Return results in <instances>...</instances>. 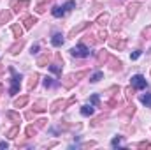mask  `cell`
Here are the masks:
<instances>
[{"label": "cell", "instance_id": "obj_13", "mask_svg": "<svg viewBox=\"0 0 151 150\" xmlns=\"http://www.w3.org/2000/svg\"><path fill=\"white\" fill-rule=\"evenodd\" d=\"M107 64H109V67H111L113 71H121V69H123V64H121V60H118V58H113V57H109Z\"/></svg>", "mask_w": 151, "mask_h": 150}, {"label": "cell", "instance_id": "obj_6", "mask_svg": "<svg viewBox=\"0 0 151 150\" xmlns=\"http://www.w3.org/2000/svg\"><path fill=\"white\" fill-rule=\"evenodd\" d=\"M65 108H67V101H63V99H56V101L49 106L51 113H58L60 110H65Z\"/></svg>", "mask_w": 151, "mask_h": 150}, {"label": "cell", "instance_id": "obj_35", "mask_svg": "<svg viewBox=\"0 0 151 150\" xmlns=\"http://www.w3.org/2000/svg\"><path fill=\"white\" fill-rule=\"evenodd\" d=\"M74 7H76V2H74V0H69V2H65V4H63V9H65V12L72 11Z\"/></svg>", "mask_w": 151, "mask_h": 150}, {"label": "cell", "instance_id": "obj_29", "mask_svg": "<svg viewBox=\"0 0 151 150\" xmlns=\"http://www.w3.org/2000/svg\"><path fill=\"white\" fill-rule=\"evenodd\" d=\"M121 145H123V136H116L113 141H111V147H113V149H118V147H121Z\"/></svg>", "mask_w": 151, "mask_h": 150}, {"label": "cell", "instance_id": "obj_15", "mask_svg": "<svg viewBox=\"0 0 151 150\" xmlns=\"http://www.w3.org/2000/svg\"><path fill=\"white\" fill-rule=\"evenodd\" d=\"M109 57H111V55H109L106 50H100V51L97 53V62H99V64H107Z\"/></svg>", "mask_w": 151, "mask_h": 150}, {"label": "cell", "instance_id": "obj_38", "mask_svg": "<svg viewBox=\"0 0 151 150\" xmlns=\"http://www.w3.org/2000/svg\"><path fill=\"white\" fill-rule=\"evenodd\" d=\"M106 118H107V115H100V117H97V118H95V120L91 122V125H99V124H102V122H104Z\"/></svg>", "mask_w": 151, "mask_h": 150}, {"label": "cell", "instance_id": "obj_37", "mask_svg": "<svg viewBox=\"0 0 151 150\" xmlns=\"http://www.w3.org/2000/svg\"><path fill=\"white\" fill-rule=\"evenodd\" d=\"M46 9H47V2H44V4H37V7H35V11H37L39 14L46 12Z\"/></svg>", "mask_w": 151, "mask_h": 150}, {"label": "cell", "instance_id": "obj_14", "mask_svg": "<svg viewBox=\"0 0 151 150\" xmlns=\"http://www.w3.org/2000/svg\"><path fill=\"white\" fill-rule=\"evenodd\" d=\"M76 83H77V81H76L74 78H72V74L65 76V78H63V79H62V85H63V87H65V88H67V90H70V88H72V87H74Z\"/></svg>", "mask_w": 151, "mask_h": 150}, {"label": "cell", "instance_id": "obj_32", "mask_svg": "<svg viewBox=\"0 0 151 150\" xmlns=\"http://www.w3.org/2000/svg\"><path fill=\"white\" fill-rule=\"evenodd\" d=\"M83 42L91 46V44H95V42H97V36H86V37H83Z\"/></svg>", "mask_w": 151, "mask_h": 150}, {"label": "cell", "instance_id": "obj_40", "mask_svg": "<svg viewBox=\"0 0 151 150\" xmlns=\"http://www.w3.org/2000/svg\"><path fill=\"white\" fill-rule=\"evenodd\" d=\"M142 37H144V39H151V25H150V27H146V28L142 30Z\"/></svg>", "mask_w": 151, "mask_h": 150}, {"label": "cell", "instance_id": "obj_7", "mask_svg": "<svg viewBox=\"0 0 151 150\" xmlns=\"http://www.w3.org/2000/svg\"><path fill=\"white\" fill-rule=\"evenodd\" d=\"M23 46H25V39H18L12 46H9V53H11V55H18V53L23 50Z\"/></svg>", "mask_w": 151, "mask_h": 150}, {"label": "cell", "instance_id": "obj_44", "mask_svg": "<svg viewBox=\"0 0 151 150\" xmlns=\"http://www.w3.org/2000/svg\"><path fill=\"white\" fill-rule=\"evenodd\" d=\"M46 124H47V120H46V118H39V120H37V124H35V125H37V129H39V127H44Z\"/></svg>", "mask_w": 151, "mask_h": 150}, {"label": "cell", "instance_id": "obj_39", "mask_svg": "<svg viewBox=\"0 0 151 150\" xmlns=\"http://www.w3.org/2000/svg\"><path fill=\"white\" fill-rule=\"evenodd\" d=\"M113 106H118V99H111V101H107V103L104 104V108H107V110H111Z\"/></svg>", "mask_w": 151, "mask_h": 150}, {"label": "cell", "instance_id": "obj_34", "mask_svg": "<svg viewBox=\"0 0 151 150\" xmlns=\"http://www.w3.org/2000/svg\"><path fill=\"white\" fill-rule=\"evenodd\" d=\"M102 78H104V73H102V71H99V73H95V74L90 78V81H91V83H97V81H100Z\"/></svg>", "mask_w": 151, "mask_h": 150}, {"label": "cell", "instance_id": "obj_28", "mask_svg": "<svg viewBox=\"0 0 151 150\" xmlns=\"http://www.w3.org/2000/svg\"><path fill=\"white\" fill-rule=\"evenodd\" d=\"M25 133H27L28 138H34V136L37 134V125H28V127L25 129Z\"/></svg>", "mask_w": 151, "mask_h": 150}, {"label": "cell", "instance_id": "obj_12", "mask_svg": "<svg viewBox=\"0 0 151 150\" xmlns=\"http://www.w3.org/2000/svg\"><path fill=\"white\" fill-rule=\"evenodd\" d=\"M35 23H37V18L35 16H25L23 18V28H27V30H30Z\"/></svg>", "mask_w": 151, "mask_h": 150}, {"label": "cell", "instance_id": "obj_50", "mask_svg": "<svg viewBox=\"0 0 151 150\" xmlns=\"http://www.w3.org/2000/svg\"><path fill=\"white\" fill-rule=\"evenodd\" d=\"M7 147H9V145H7L5 141H0V149H7Z\"/></svg>", "mask_w": 151, "mask_h": 150}, {"label": "cell", "instance_id": "obj_43", "mask_svg": "<svg viewBox=\"0 0 151 150\" xmlns=\"http://www.w3.org/2000/svg\"><path fill=\"white\" fill-rule=\"evenodd\" d=\"M137 147L139 149H151V143L150 141H141V143H137Z\"/></svg>", "mask_w": 151, "mask_h": 150}, {"label": "cell", "instance_id": "obj_16", "mask_svg": "<svg viewBox=\"0 0 151 150\" xmlns=\"http://www.w3.org/2000/svg\"><path fill=\"white\" fill-rule=\"evenodd\" d=\"M28 101H30L28 95H21V97H18V99L14 101V108H23V106L28 104Z\"/></svg>", "mask_w": 151, "mask_h": 150}, {"label": "cell", "instance_id": "obj_52", "mask_svg": "<svg viewBox=\"0 0 151 150\" xmlns=\"http://www.w3.org/2000/svg\"><path fill=\"white\" fill-rule=\"evenodd\" d=\"M44 2H49V0H39V4H44Z\"/></svg>", "mask_w": 151, "mask_h": 150}, {"label": "cell", "instance_id": "obj_36", "mask_svg": "<svg viewBox=\"0 0 151 150\" xmlns=\"http://www.w3.org/2000/svg\"><path fill=\"white\" fill-rule=\"evenodd\" d=\"M121 20H123V18H121V16H118V18L113 21V25H111V28H113V30H119V27H121Z\"/></svg>", "mask_w": 151, "mask_h": 150}, {"label": "cell", "instance_id": "obj_17", "mask_svg": "<svg viewBox=\"0 0 151 150\" xmlns=\"http://www.w3.org/2000/svg\"><path fill=\"white\" fill-rule=\"evenodd\" d=\"M11 18H12V12L11 11H2L0 12V25H5V23H9L11 21Z\"/></svg>", "mask_w": 151, "mask_h": 150}, {"label": "cell", "instance_id": "obj_1", "mask_svg": "<svg viewBox=\"0 0 151 150\" xmlns=\"http://www.w3.org/2000/svg\"><path fill=\"white\" fill-rule=\"evenodd\" d=\"M9 71H11V74H12V78H11V88H9V94H11V95H16V94L19 92V88H21V83H19L21 76L14 71V67H9Z\"/></svg>", "mask_w": 151, "mask_h": 150}, {"label": "cell", "instance_id": "obj_48", "mask_svg": "<svg viewBox=\"0 0 151 150\" xmlns=\"http://www.w3.org/2000/svg\"><path fill=\"white\" fill-rule=\"evenodd\" d=\"M72 103H76V95H72V97H70V99H69V101H67V106H70V104H72Z\"/></svg>", "mask_w": 151, "mask_h": 150}, {"label": "cell", "instance_id": "obj_10", "mask_svg": "<svg viewBox=\"0 0 151 150\" xmlns=\"http://www.w3.org/2000/svg\"><path fill=\"white\" fill-rule=\"evenodd\" d=\"M141 7V2H132V4H128V7H127V16L128 18H134L135 14H137V9Z\"/></svg>", "mask_w": 151, "mask_h": 150}, {"label": "cell", "instance_id": "obj_25", "mask_svg": "<svg viewBox=\"0 0 151 150\" xmlns=\"http://www.w3.org/2000/svg\"><path fill=\"white\" fill-rule=\"evenodd\" d=\"M49 71L51 73H55L56 76H62V64H49Z\"/></svg>", "mask_w": 151, "mask_h": 150}, {"label": "cell", "instance_id": "obj_18", "mask_svg": "<svg viewBox=\"0 0 151 150\" xmlns=\"http://www.w3.org/2000/svg\"><path fill=\"white\" fill-rule=\"evenodd\" d=\"M51 44H53L55 48H60V46L63 44V36H62V34H58V32H56V34H53V37H51Z\"/></svg>", "mask_w": 151, "mask_h": 150}, {"label": "cell", "instance_id": "obj_20", "mask_svg": "<svg viewBox=\"0 0 151 150\" xmlns=\"http://www.w3.org/2000/svg\"><path fill=\"white\" fill-rule=\"evenodd\" d=\"M5 117H7L11 122H14V124H19V122H21L19 113H16V111H7V113H5Z\"/></svg>", "mask_w": 151, "mask_h": 150}, {"label": "cell", "instance_id": "obj_4", "mask_svg": "<svg viewBox=\"0 0 151 150\" xmlns=\"http://www.w3.org/2000/svg\"><path fill=\"white\" fill-rule=\"evenodd\" d=\"M28 5H30L28 0H12V2H11V9H12L14 12H18V14H19L21 11H25Z\"/></svg>", "mask_w": 151, "mask_h": 150}, {"label": "cell", "instance_id": "obj_41", "mask_svg": "<svg viewBox=\"0 0 151 150\" xmlns=\"http://www.w3.org/2000/svg\"><path fill=\"white\" fill-rule=\"evenodd\" d=\"M107 39V32L106 30H100L99 34H97V41H106Z\"/></svg>", "mask_w": 151, "mask_h": 150}, {"label": "cell", "instance_id": "obj_5", "mask_svg": "<svg viewBox=\"0 0 151 150\" xmlns=\"http://www.w3.org/2000/svg\"><path fill=\"white\" fill-rule=\"evenodd\" d=\"M90 25H91L90 21H83V23H79V25H76L74 28H72V30L69 32V37H76L77 34H81V32H84L86 28H90Z\"/></svg>", "mask_w": 151, "mask_h": 150}, {"label": "cell", "instance_id": "obj_19", "mask_svg": "<svg viewBox=\"0 0 151 150\" xmlns=\"http://www.w3.org/2000/svg\"><path fill=\"white\" fill-rule=\"evenodd\" d=\"M39 83V74L37 73H34V74L30 76V79H28V83H27V87H28V90H32V88H35Z\"/></svg>", "mask_w": 151, "mask_h": 150}, {"label": "cell", "instance_id": "obj_26", "mask_svg": "<svg viewBox=\"0 0 151 150\" xmlns=\"http://www.w3.org/2000/svg\"><path fill=\"white\" fill-rule=\"evenodd\" d=\"M81 115H83V117H91V115H93V106L84 104V106L81 108Z\"/></svg>", "mask_w": 151, "mask_h": 150}, {"label": "cell", "instance_id": "obj_42", "mask_svg": "<svg viewBox=\"0 0 151 150\" xmlns=\"http://www.w3.org/2000/svg\"><path fill=\"white\" fill-rule=\"evenodd\" d=\"M90 103H91L93 106H99V103H100V99H99V95H97V94H95V95H91V97H90Z\"/></svg>", "mask_w": 151, "mask_h": 150}, {"label": "cell", "instance_id": "obj_51", "mask_svg": "<svg viewBox=\"0 0 151 150\" xmlns=\"http://www.w3.org/2000/svg\"><path fill=\"white\" fill-rule=\"evenodd\" d=\"M2 92H4V87H2V85H0V95H2Z\"/></svg>", "mask_w": 151, "mask_h": 150}, {"label": "cell", "instance_id": "obj_11", "mask_svg": "<svg viewBox=\"0 0 151 150\" xmlns=\"http://www.w3.org/2000/svg\"><path fill=\"white\" fill-rule=\"evenodd\" d=\"M47 110V101H44V99H39L34 103V111L35 113H42Z\"/></svg>", "mask_w": 151, "mask_h": 150}, {"label": "cell", "instance_id": "obj_46", "mask_svg": "<svg viewBox=\"0 0 151 150\" xmlns=\"http://www.w3.org/2000/svg\"><path fill=\"white\" fill-rule=\"evenodd\" d=\"M95 145H97L95 141H88V143H84V145H83V149H91V147H95Z\"/></svg>", "mask_w": 151, "mask_h": 150}, {"label": "cell", "instance_id": "obj_22", "mask_svg": "<svg viewBox=\"0 0 151 150\" xmlns=\"http://www.w3.org/2000/svg\"><path fill=\"white\" fill-rule=\"evenodd\" d=\"M18 134H19V127H18V125H12V127L5 133V136H7V138H11V140L18 138Z\"/></svg>", "mask_w": 151, "mask_h": 150}, {"label": "cell", "instance_id": "obj_9", "mask_svg": "<svg viewBox=\"0 0 151 150\" xmlns=\"http://www.w3.org/2000/svg\"><path fill=\"white\" fill-rule=\"evenodd\" d=\"M51 58H53V55L51 53H44V55H40L37 58V66L39 67H46V66H49V62H51Z\"/></svg>", "mask_w": 151, "mask_h": 150}, {"label": "cell", "instance_id": "obj_24", "mask_svg": "<svg viewBox=\"0 0 151 150\" xmlns=\"http://www.w3.org/2000/svg\"><path fill=\"white\" fill-rule=\"evenodd\" d=\"M134 113H135V106H134V104H128V106L121 111V117H123V118H128V117H132Z\"/></svg>", "mask_w": 151, "mask_h": 150}, {"label": "cell", "instance_id": "obj_30", "mask_svg": "<svg viewBox=\"0 0 151 150\" xmlns=\"http://www.w3.org/2000/svg\"><path fill=\"white\" fill-rule=\"evenodd\" d=\"M141 103H142L144 106H148V108H151V94H144V95L141 97Z\"/></svg>", "mask_w": 151, "mask_h": 150}, {"label": "cell", "instance_id": "obj_47", "mask_svg": "<svg viewBox=\"0 0 151 150\" xmlns=\"http://www.w3.org/2000/svg\"><path fill=\"white\" fill-rule=\"evenodd\" d=\"M30 51H32V55H34V53H37V51H39V44H34V46H32V50H30Z\"/></svg>", "mask_w": 151, "mask_h": 150}, {"label": "cell", "instance_id": "obj_21", "mask_svg": "<svg viewBox=\"0 0 151 150\" xmlns=\"http://www.w3.org/2000/svg\"><path fill=\"white\" fill-rule=\"evenodd\" d=\"M51 14L55 16V18H62L63 14H65V9H63V5L60 7V5H55L53 9H51Z\"/></svg>", "mask_w": 151, "mask_h": 150}, {"label": "cell", "instance_id": "obj_27", "mask_svg": "<svg viewBox=\"0 0 151 150\" xmlns=\"http://www.w3.org/2000/svg\"><path fill=\"white\" fill-rule=\"evenodd\" d=\"M107 21H109V14H107V12H102V14H100V16L97 18V23H99L100 27H104V25H106Z\"/></svg>", "mask_w": 151, "mask_h": 150}, {"label": "cell", "instance_id": "obj_45", "mask_svg": "<svg viewBox=\"0 0 151 150\" xmlns=\"http://www.w3.org/2000/svg\"><path fill=\"white\" fill-rule=\"evenodd\" d=\"M139 57H141V50H137V51H134V53L130 55V58H132V60H137Z\"/></svg>", "mask_w": 151, "mask_h": 150}, {"label": "cell", "instance_id": "obj_49", "mask_svg": "<svg viewBox=\"0 0 151 150\" xmlns=\"http://www.w3.org/2000/svg\"><path fill=\"white\" fill-rule=\"evenodd\" d=\"M34 113H35V111H28L27 115H25V117H27L28 120H32V118H34Z\"/></svg>", "mask_w": 151, "mask_h": 150}, {"label": "cell", "instance_id": "obj_8", "mask_svg": "<svg viewBox=\"0 0 151 150\" xmlns=\"http://www.w3.org/2000/svg\"><path fill=\"white\" fill-rule=\"evenodd\" d=\"M109 44H111V48H114V50L123 51V50H125V46H127V41L118 37V39H111V41H109Z\"/></svg>", "mask_w": 151, "mask_h": 150}, {"label": "cell", "instance_id": "obj_31", "mask_svg": "<svg viewBox=\"0 0 151 150\" xmlns=\"http://www.w3.org/2000/svg\"><path fill=\"white\" fill-rule=\"evenodd\" d=\"M55 85H56V81H55L53 78H49V76L44 78V87H46V88H51V87H55Z\"/></svg>", "mask_w": 151, "mask_h": 150}, {"label": "cell", "instance_id": "obj_2", "mask_svg": "<svg viewBox=\"0 0 151 150\" xmlns=\"http://www.w3.org/2000/svg\"><path fill=\"white\" fill-rule=\"evenodd\" d=\"M70 55L76 57V58H86V57H90V48L84 42H79L77 46H74L70 50Z\"/></svg>", "mask_w": 151, "mask_h": 150}, {"label": "cell", "instance_id": "obj_33", "mask_svg": "<svg viewBox=\"0 0 151 150\" xmlns=\"http://www.w3.org/2000/svg\"><path fill=\"white\" fill-rule=\"evenodd\" d=\"M134 92H135V88H134L132 85L127 87V88H125V97H127V99H132V97H134Z\"/></svg>", "mask_w": 151, "mask_h": 150}, {"label": "cell", "instance_id": "obj_3", "mask_svg": "<svg viewBox=\"0 0 151 150\" xmlns=\"http://www.w3.org/2000/svg\"><path fill=\"white\" fill-rule=\"evenodd\" d=\"M132 87L135 90H142V88L148 87V81H146V78L142 74H135V76H132Z\"/></svg>", "mask_w": 151, "mask_h": 150}, {"label": "cell", "instance_id": "obj_23", "mask_svg": "<svg viewBox=\"0 0 151 150\" xmlns=\"http://www.w3.org/2000/svg\"><path fill=\"white\" fill-rule=\"evenodd\" d=\"M11 30H12V36H14L16 39L23 37V27H21V25H18V23H16V25H12V28H11Z\"/></svg>", "mask_w": 151, "mask_h": 150}]
</instances>
